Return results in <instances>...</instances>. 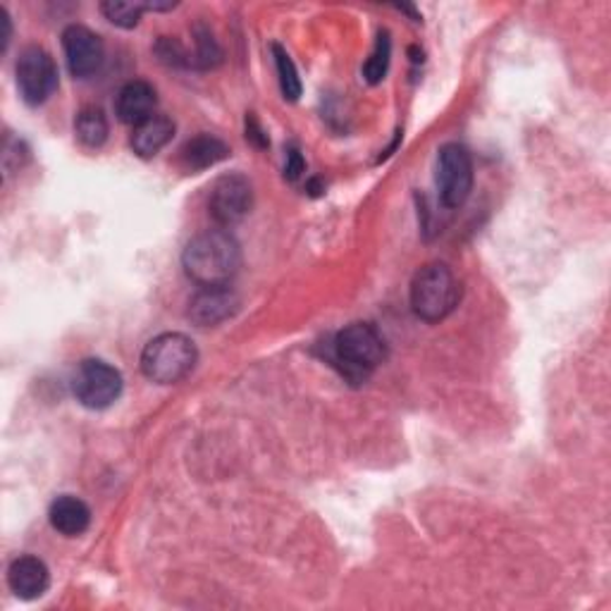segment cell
Wrapping results in <instances>:
<instances>
[{
    "label": "cell",
    "mask_w": 611,
    "mask_h": 611,
    "mask_svg": "<svg viewBox=\"0 0 611 611\" xmlns=\"http://www.w3.org/2000/svg\"><path fill=\"white\" fill-rule=\"evenodd\" d=\"M227 155H230V146H227L222 139L212 134H201L184 144L179 159L189 173H201V170L222 163Z\"/></svg>",
    "instance_id": "9a60e30c"
},
{
    "label": "cell",
    "mask_w": 611,
    "mask_h": 611,
    "mask_svg": "<svg viewBox=\"0 0 611 611\" xmlns=\"http://www.w3.org/2000/svg\"><path fill=\"white\" fill-rule=\"evenodd\" d=\"M63 48L69 73L77 79H89L103 67L106 46L101 36L94 34L89 26L69 24L63 32Z\"/></svg>",
    "instance_id": "9c48e42d"
},
{
    "label": "cell",
    "mask_w": 611,
    "mask_h": 611,
    "mask_svg": "<svg viewBox=\"0 0 611 611\" xmlns=\"http://www.w3.org/2000/svg\"><path fill=\"white\" fill-rule=\"evenodd\" d=\"M239 310V296L230 287H204L192 296L187 316L196 328H216Z\"/></svg>",
    "instance_id": "30bf717a"
},
{
    "label": "cell",
    "mask_w": 611,
    "mask_h": 611,
    "mask_svg": "<svg viewBox=\"0 0 611 611\" xmlns=\"http://www.w3.org/2000/svg\"><path fill=\"white\" fill-rule=\"evenodd\" d=\"M122 373L101 359L81 361L73 375V392L77 402L87 408L101 411L116 404L122 394Z\"/></svg>",
    "instance_id": "5b68a950"
},
{
    "label": "cell",
    "mask_w": 611,
    "mask_h": 611,
    "mask_svg": "<svg viewBox=\"0 0 611 611\" xmlns=\"http://www.w3.org/2000/svg\"><path fill=\"white\" fill-rule=\"evenodd\" d=\"M273 58H275V67H277V75H280V89L282 96L287 98V101H298V96H302V79H298L296 73V65L290 58V53L284 51L280 44H273Z\"/></svg>",
    "instance_id": "d6986e66"
},
{
    "label": "cell",
    "mask_w": 611,
    "mask_h": 611,
    "mask_svg": "<svg viewBox=\"0 0 611 611\" xmlns=\"http://www.w3.org/2000/svg\"><path fill=\"white\" fill-rule=\"evenodd\" d=\"M239 241L222 227L196 234L182 251L184 273L201 287H227L239 273Z\"/></svg>",
    "instance_id": "6da1fadb"
},
{
    "label": "cell",
    "mask_w": 611,
    "mask_h": 611,
    "mask_svg": "<svg viewBox=\"0 0 611 611\" xmlns=\"http://www.w3.org/2000/svg\"><path fill=\"white\" fill-rule=\"evenodd\" d=\"M108 118L101 108L87 106L77 112L75 118V134L87 149H101L108 141Z\"/></svg>",
    "instance_id": "2e32d148"
},
{
    "label": "cell",
    "mask_w": 611,
    "mask_h": 611,
    "mask_svg": "<svg viewBox=\"0 0 611 611\" xmlns=\"http://www.w3.org/2000/svg\"><path fill=\"white\" fill-rule=\"evenodd\" d=\"M155 106H159V96L149 81H127L118 94L116 101V116L124 124H141L155 116Z\"/></svg>",
    "instance_id": "7c38bea8"
},
{
    "label": "cell",
    "mask_w": 611,
    "mask_h": 611,
    "mask_svg": "<svg viewBox=\"0 0 611 611\" xmlns=\"http://www.w3.org/2000/svg\"><path fill=\"white\" fill-rule=\"evenodd\" d=\"M18 89L26 106H41L58 89V67L41 46H26L18 58Z\"/></svg>",
    "instance_id": "52a82bcc"
},
{
    "label": "cell",
    "mask_w": 611,
    "mask_h": 611,
    "mask_svg": "<svg viewBox=\"0 0 611 611\" xmlns=\"http://www.w3.org/2000/svg\"><path fill=\"white\" fill-rule=\"evenodd\" d=\"M101 12L110 24L120 30H134L144 12H151V3H124V0H108L101 6Z\"/></svg>",
    "instance_id": "ac0fdd59"
},
{
    "label": "cell",
    "mask_w": 611,
    "mask_h": 611,
    "mask_svg": "<svg viewBox=\"0 0 611 611\" xmlns=\"http://www.w3.org/2000/svg\"><path fill=\"white\" fill-rule=\"evenodd\" d=\"M8 586L15 592L20 600H39L41 594H46L51 586V571L48 566L39 557H18L8 568Z\"/></svg>",
    "instance_id": "8fae6325"
},
{
    "label": "cell",
    "mask_w": 611,
    "mask_h": 611,
    "mask_svg": "<svg viewBox=\"0 0 611 611\" xmlns=\"http://www.w3.org/2000/svg\"><path fill=\"white\" fill-rule=\"evenodd\" d=\"M48 521L65 537H79L91 523V509L75 494H63L48 509Z\"/></svg>",
    "instance_id": "4fadbf2b"
},
{
    "label": "cell",
    "mask_w": 611,
    "mask_h": 611,
    "mask_svg": "<svg viewBox=\"0 0 611 611\" xmlns=\"http://www.w3.org/2000/svg\"><path fill=\"white\" fill-rule=\"evenodd\" d=\"M222 61V51L218 46V41L212 39V34L208 30H198L196 32V53L192 58V67L198 69H210L220 65Z\"/></svg>",
    "instance_id": "ffe728a7"
},
{
    "label": "cell",
    "mask_w": 611,
    "mask_h": 611,
    "mask_svg": "<svg viewBox=\"0 0 611 611\" xmlns=\"http://www.w3.org/2000/svg\"><path fill=\"white\" fill-rule=\"evenodd\" d=\"M390 58H392L390 32H380L371 58H368L365 65H363V79L368 84H373V87H375V84H380L382 79H385L388 69H390Z\"/></svg>",
    "instance_id": "e0dca14e"
},
{
    "label": "cell",
    "mask_w": 611,
    "mask_h": 611,
    "mask_svg": "<svg viewBox=\"0 0 611 611\" xmlns=\"http://www.w3.org/2000/svg\"><path fill=\"white\" fill-rule=\"evenodd\" d=\"M437 192L445 208H461L473 192V159L461 144H445L437 153Z\"/></svg>",
    "instance_id": "8992f818"
},
{
    "label": "cell",
    "mask_w": 611,
    "mask_h": 611,
    "mask_svg": "<svg viewBox=\"0 0 611 611\" xmlns=\"http://www.w3.org/2000/svg\"><path fill=\"white\" fill-rule=\"evenodd\" d=\"M335 361L351 382H363L385 361V339L371 323H351L335 339Z\"/></svg>",
    "instance_id": "277c9868"
},
{
    "label": "cell",
    "mask_w": 611,
    "mask_h": 611,
    "mask_svg": "<svg viewBox=\"0 0 611 611\" xmlns=\"http://www.w3.org/2000/svg\"><path fill=\"white\" fill-rule=\"evenodd\" d=\"M411 308L425 323H439L461 302V282L447 263L423 265L411 280Z\"/></svg>",
    "instance_id": "7a4b0ae2"
},
{
    "label": "cell",
    "mask_w": 611,
    "mask_h": 611,
    "mask_svg": "<svg viewBox=\"0 0 611 611\" xmlns=\"http://www.w3.org/2000/svg\"><path fill=\"white\" fill-rule=\"evenodd\" d=\"M10 36H12V20L8 15V10L0 6V51H8L10 44Z\"/></svg>",
    "instance_id": "603a6c76"
},
{
    "label": "cell",
    "mask_w": 611,
    "mask_h": 611,
    "mask_svg": "<svg viewBox=\"0 0 611 611\" xmlns=\"http://www.w3.org/2000/svg\"><path fill=\"white\" fill-rule=\"evenodd\" d=\"M247 139L251 141V144H255L259 149H268L270 146V141L263 132V127L259 124V120L253 118V112H249V118H247Z\"/></svg>",
    "instance_id": "7402d4cb"
},
{
    "label": "cell",
    "mask_w": 611,
    "mask_h": 611,
    "mask_svg": "<svg viewBox=\"0 0 611 611\" xmlns=\"http://www.w3.org/2000/svg\"><path fill=\"white\" fill-rule=\"evenodd\" d=\"M304 170H306V163H304L302 151H298L296 146H292L287 151V163H284V177H287L290 182H296L298 177L304 175Z\"/></svg>",
    "instance_id": "44dd1931"
},
{
    "label": "cell",
    "mask_w": 611,
    "mask_h": 611,
    "mask_svg": "<svg viewBox=\"0 0 611 611\" xmlns=\"http://www.w3.org/2000/svg\"><path fill=\"white\" fill-rule=\"evenodd\" d=\"M253 208V187L251 182L239 175H222L216 184L208 198V212L210 218L218 222V227L227 230V227L239 225L244 220Z\"/></svg>",
    "instance_id": "ba28073f"
},
{
    "label": "cell",
    "mask_w": 611,
    "mask_h": 611,
    "mask_svg": "<svg viewBox=\"0 0 611 611\" xmlns=\"http://www.w3.org/2000/svg\"><path fill=\"white\" fill-rule=\"evenodd\" d=\"M175 137V122L167 116H153L146 122L134 127L132 132V151L139 159H153L161 153Z\"/></svg>",
    "instance_id": "5bb4252c"
},
{
    "label": "cell",
    "mask_w": 611,
    "mask_h": 611,
    "mask_svg": "<svg viewBox=\"0 0 611 611\" xmlns=\"http://www.w3.org/2000/svg\"><path fill=\"white\" fill-rule=\"evenodd\" d=\"M198 361L194 339L182 332H163L153 337L141 351V373L155 385H175L187 378Z\"/></svg>",
    "instance_id": "3957f363"
}]
</instances>
